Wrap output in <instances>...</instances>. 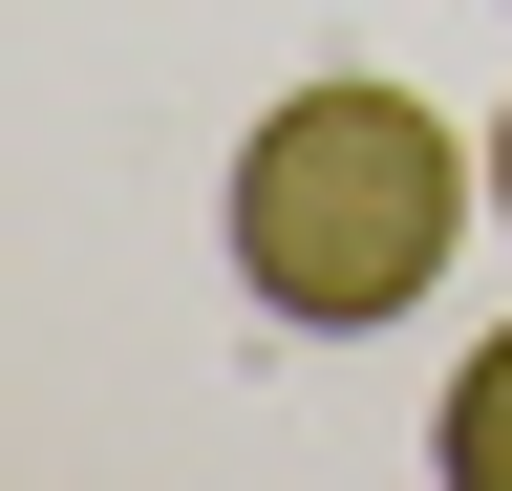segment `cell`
<instances>
[{"label":"cell","instance_id":"7a4b0ae2","mask_svg":"<svg viewBox=\"0 0 512 491\" xmlns=\"http://www.w3.org/2000/svg\"><path fill=\"white\" fill-rule=\"evenodd\" d=\"M427 470H448V491H512V321L448 363V406H427Z\"/></svg>","mask_w":512,"mask_h":491},{"label":"cell","instance_id":"6da1fadb","mask_svg":"<svg viewBox=\"0 0 512 491\" xmlns=\"http://www.w3.org/2000/svg\"><path fill=\"white\" fill-rule=\"evenodd\" d=\"M470 214H491V129H448L406 65H320V86H278V107L235 129V193H214L235 299H256V321H299V342H384L448 257H470Z\"/></svg>","mask_w":512,"mask_h":491},{"label":"cell","instance_id":"3957f363","mask_svg":"<svg viewBox=\"0 0 512 491\" xmlns=\"http://www.w3.org/2000/svg\"><path fill=\"white\" fill-rule=\"evenodd\" d=\"M491 214H512V107H491Z\"/></svg>","mask_w":512,"mask_h":491}]
</instances>
